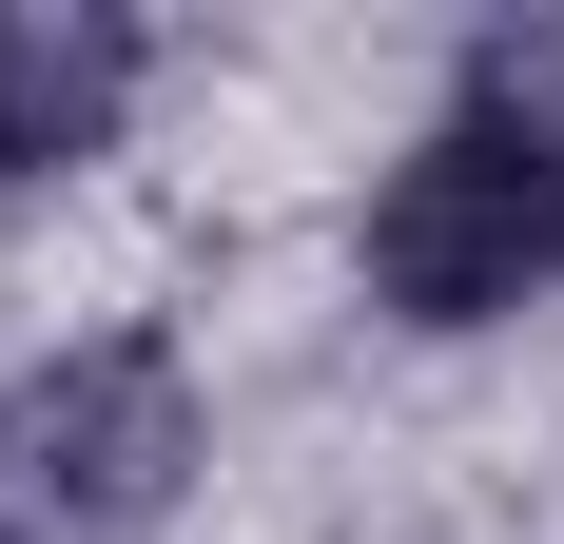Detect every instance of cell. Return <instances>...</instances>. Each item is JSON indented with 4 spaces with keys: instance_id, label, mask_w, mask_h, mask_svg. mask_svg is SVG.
<instances>
[{
    "instance_id": "1",
    "label": "cell",
    "mask_w": 564,
    "mask_h": 544,
    "mask_svg": "<svg viewBox=\"0 0 564 544\" xmlns=\"http://www.w3.org/2000/svg\"><path fill=\"white\" fill-rule=\"evenodd\" d=\"M350 292L409 350H487V330L564 312V156L467 117V98H429L370 156V195H350Z\"/></svg>"
},
{
    "instance_id": "2",
    "label": "cell",
    "mask_w": 564,
    "mask_h": 544,
    "mask_svg": "<svg viewBox=\"0 0 564 544\" xmlns=\"http://www.w3.org/2000/svg\"><path fill=\"white\" fill-rule=\"evenodd\" d=\"M0 487L40 544H156L175 505L215 487V370H195V330L117 312L40 370H0Z\"/></svg>"
},
{
    "instance_id": "3",
    "label": "cell",
    "mask_w": 564,
    "mask_h": 544,
    "mask_svg": "<svg viewBox=\"0 0 564 544\" xmlns=\"http://www.w3.org/2000/svg\"><path fill=\"white\" fill-rule=\"evenodd\" d=\"M156 58L175 40L137 0H0V215H40V195H78L98 156H137Z\"/></svg>"
},
{
    "instance_id": "4",
    "label": "cell",
    "mask_w": 564,
    "mask_h": 544,
    "mask_svg": "<svg viewBox=\"0 0 564 544\" xmlns=\"http://www.w3.org/2000/svg\"><path fill=\"white\" fill-rule=\"evenodd\" d=\"M448 98H467V117H507V137H545V156H564V0H487V20L448 40Z\"/></svg>"
},
{
    "instance_id": "5",
    "label": "cell",
    "mask_w": 564,
    "mask_h": 544,
    "mask_svg": "<svg viewBox=\"0 0 564 544\" xmlns=\"http://www.w3.org/2000/svg\"><path fill=\"white\" fill-rule=\"evenodd\" d=\"M0 544H40V525H20V487H0Z\"/></svg>"
}]
</instances>
